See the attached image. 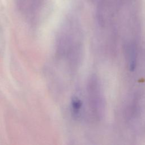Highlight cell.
<instances>
[{"instance_id":"1","label":"cell","mask_w":145,"mask_h":145,"mask_svg":"<svg viewBox=\"0 0 145 145\" xmlns=\"http://www.w3.org/2000/svg\"><path fill=\"white\" fill-rule=\"evenodd\" d=\"M90 97L95 114L97 118L103 117L105 108V100L100 84L97 79H93L89 86Z\"/></svg>"},{"instance_id":"2","label":"cell","mask_w":145,"mask_h":145,"mask_svg":"<svg viewBox=\"0 0 145 145\" xmlns=\"http://www.w3.org/2000/svg\"><path fill=\"white\" fill-rule=\"evenodd\" d=\"M71 107L74 114L75 116L79 115L82 107V102L81 100L76 96L73 97L71 100Z\"/></svg>"}]
</instances>
